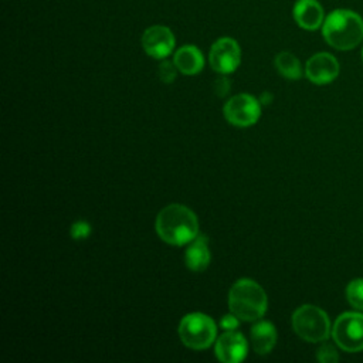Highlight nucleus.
<instances>
[{"mask_svg": "<svg viewBox=\"0 0 363 363\" xmlns=\"http://www.w3.org/2000/svg\"><path fill=\"white\" fill-rule=\"evenodd\" d=\"M275 67L278 72L288 79H299L302 77V67L299 60L288 51H282L275 57Z\"/></svg>", "mask_w": 363, "mask_h": 363, "instance_id": "nucleus-16", "label": "nucleus"}, {"mask_svg": "<svg viewBox=\"0 0 363 363\" xmlns=\"http://www.w3.org/2000/svg\"><path fill=\"white\" fill-rule=\"evenodd\" d=\"M155 228L164 242L172 245H184L197 237L199 221L193 210L174 203L159 211Z\"/></svg>", "mask_w": 363, "mask_h": 363, "instance_id": "nucleus-1", "label": "nucleus"}, {"mask_svg": "<svg viewBox=\"0 0 363 363\" xmlns=\"http://www.w3.org/2000/svg\"><path fill=\"white\" fill-rule=\"evenodd\" d=\"M248 343L245 337L235 330H225L216 340V356L223 363H240L245 359Z\"/></svg>", "mask_w": 363, "mask_h": 363, "instance_id": "nucleus-11", "label": "nucleus"}, {"mask_svg": "<svg viewBox=\"0 0 363 363\" xmlns=\"http://www.w3.org/2000/svg\"><path fill=\"white\" fill-rule=\"evenodd\" d=\"M208 61L211 68L218 74L234 72L241 61V50L234 38H218L210 48Z\"/></svg>", "mask_w": 363, "mask_h": 363, "instance_id": "nucleus-8", "label": "nucleus"}, {"mask_svg": "<svg viewBox=\"0 0 363 363\" xmlns=\"http://www.w3.org/2000/svg\"><path fill=\"white\" fill-rule=\"evenodd\" d=\"M214 89L218 96H225L230 92V81L224 77H220L214 82Z\"/></svg>", "mask_w": 363, "mask_h": 363, "instance_id": "nucleus-22", "label": "nucleus"}, {"mask_svg": "<svg viewBox=\"0 0 363 363\" xmlns=\"http://www.w3.org/2000/svg\"><path fill=\"white\" fill-rule=\"evenodd\" d=\"M89 233H91V225L86 221H75L69 230V234L74 240H84L89 235Z\"/></svg>", "mask_w": 363, "mask_h": 363, "instance_id": "nucleus-20", "label": "nucleus"}, {"mask_svg": "<svg viewBox=\"0 0 363 363\" xmlns=\"http://www.w3.org/2000/svg\"><path fill=\"white\" fill-rule=\"evenodd\" d=\"M292 14L296 24L308 31L318 30L325 21V11L318 0H298Z\"/></svg>", "mask_w": 363, "mask_h": 363, "instance_id": "nucleus-12", "label": "nucleus"}, {"mask_svg": "<svg viewBox=\"0 0 363 363\" xmlns=\"http://www.w3.org/2000/svg\"><path fill=\"white\" fill-rule=\"evenodd\" d=\"M238 323H240V319L234 313L224 315L220 319V328L224 329V330H234V329H237Z\"/></svg>", "mask_w": 363, "mask_h": 363, "instance_id": "nucleus-21", "label": "nucleus"}, {"mask_svg": "<svg viewBox=\"0 0 363 363\" xmlns=\"http://www.w3.org/2000/svg\"><path fill=\"white\" fill-rule=\"evenodd\" d=\"M346 299L357 311H363V279L356 278L346 286Z\"/></svg>", "mask_w": 363, "mask_h": 363, "instance_id": "nucleus-17", "label": "nucleus"}, {"mask_svg": "<svg viewBox=\"0 0 363 363\" xmlns=\"http://www.w3.org/2000/svg\"><path fill=\"white\" fill-rule=\"evenodd\" d=\"M305 75L316 85L329 84L339 75V62L329 52H318L306 61Z\"/></svg>", "mask_w": 363, "mask_h": 363, "instance_id": "nucleus-10", "label": "nucleus"}, {"mask_svg": "<svg viewBox=\"0 0 363 363\" xmlns=\"http://www.w3.org/2000/svg\"><path fill=\"white\" fill-rule=\"evenodd\" d=\"M173 62L182 74L194 75L203 69L204 58L196 45H183L174 52Z\"/></svg>", "mask_w": 363, "mask_h": 363, "instance_id": "nucleus-14", "label": "nucleus"}, {"mask_svg": "<svg viewBox=\"0 0 363 363\" xmlns=\"http://www.w3.org/2000/svg\"><path fill=\"white\" fill-rule=\"evenodd\" d=\"M142 47L147 55L163 60L174 48V35L166 26H152L142 35Z\"/></svg>", "mask_w": 363, "mask_h": 363, "instance_id": "nucleus-9", "label": "nucleus"}, {"mask_svg": "<svg viewBox=\"0 0 363 363\" xmlns=\"http://www.w3.org/2000/svg\"><path fill=\"white\" fill-rule=\"evenodd\" d=\"M223 113L231 125L247 128L259 119L261 102L250 94H238L224 104Z\"/></svg>", "mask_w": 363, "mask_h": 363, "instance_id": "nucleus-7", "label": "nucleus"}, {"mask_svg": "<svg viewBox=\"0 0 363 363\" xmlns=\"http://www.w3.org/2000/svg\"><path fill=\"white\" fill-rule=\"evenodd\" d=\"M294 332L311 343L325 342L332 333L330 322L325 311L315 305H302L292 313Z\"/></svg>", "mask_w": 363, "mask_h": 363, "instance_id": "nucleus-4", "label": "nucleus"}, {"mask_svg": "<svg viewBox=\"0 0 363 363\" xmlns=\"http://www.w3.org/2000/svg\"><path fill=\"white\" fill-rule=\"evenodd\" d=\"M177 330L182 343L196 350L207 349L213 345L217 336L216 322L201 312H193L183 316Z\"/></svg>", "mask_w": 363, "mask_h": 363, "instance_id": "nucleus-5", "label": "nucleus"}, {"mask_svg": "<svg viewBox=\"0 0 363 363\" xmlns=\"http://www.w3.org/2000/svg\"><path fill=\"white\" fill-rule=\"evenodd\" d=\"M316 359L320 363H336L339 360V354H337L336 349L332 345H322L318 349Z\"/></svg>", "mask_w": 363, "mask_h": 363, "instance_id": "nucleus-19", "label": "nucleus"}, {"mask_svg": "<svg viewBox=\"0 0 363 363\" xmlns=\"http://www.w3.org/2000/svg\"><path fill=\"white\" fill-rule=\"evenodd\" d=\"M362 60H363V48H362Z\"/></svg>", "mask_w": 363, "mask_h": 363, "instance_id": "nucleus-24", "label": "nucleus"}, {"mask_svg": "<svg viewBox=\"0 0 363 363\" xmlns=\"http://www.w3.org/2000/svg\"><path fill=\"white\" fill-rule=\"evenodd\" d=\"M322 35L339 51L353 50L363 40V18L353 10L336 9L325 17Z\"/></svg>", "mask_w": 363, "mask_h": 363, "instance_id": "nucleus-2", "label": "nucleus"}, {"mask_svg": "<svg viewBox=\"0 0 363 363\" xmlns=\"http://www.w3.org/2000/svg\"><path fill=\"white\" fill-rule=\"evenodd\" d=\"M272 101V95L269 92H262L259 96V102L261 104H269Z\"/></svg>", "mask_w": 363, "mask_h": 363, "instance_id": "nucleus-23", "label": "nucleus"}, {"mask_svg": "<svg viewBox=\"0 0 363 363\" xmlns=\"http://www.w3.org/2000/svg\"><path fill=\"white\" fill-rule=\"evenodd\" d=\"M268 299L259 284L250 278L235 281L228 292V306L240 320L254 322L264 316Z\"/></svg>", "mask_w": 363, "mask_h": 363, "instance_id": "nucleus-3", "label": "nucleus"}, {"mask_svg": "<svg viewBox=\"0 0 363 363\" xmlns=\"http://www.w3.org/2000/svg\"><path fill=\"white\" fill-rule=\"evenodd\" d=\"M177 67L174 62L172 61H162L159 64V69H157V74H159V78L166 82V84H170L176 79V75H177Z\"/></svg>", "mask_w": 363, "mask_h": 363, "instance_id": "nucleus-18", "label": "nucleus"}, {"mask_svg": "<svg viewBox=\"0 0 363 363\" xmlns=\"http://www.w3.org/2000/svg\"><path fill=\"white\" fill-rule=\"evenodd\" d=\"M184 252V262L186 267L193 272L204 271L211 259V254L208 250V240L204 234H197V237L189 242Z\"/></svg>", "mask_w": 363, "mask_h": 363, "instance_id": "nucleus-13", "label": "nucleus"}, {"mask_svg": "<svg viewBox=\"0 0 363 363\" xmlns=\"http://www.w3.org/2000/svg\"><path fill=\"white\" fill-rule=\"evenodd\" d=\"M332 337L335 343L345 352L363 350V313L345 312L332 328Z\"/></svg>", "mask_w": 363, "mask_h": 363, "instance_id": "nucleus-6", "label": "nucleus"}, {"mask_svg": "<svg viewBox=\"0 0 363 363\" xmlns=\"http://www.w3.org/2000/svg\"><path fill=\"white\" fill-rule=\"evenodd\" d=\"M275 343L277 330L271 322L261 320L251 328V345L255 353L267 354L274 349Z\"/></svg>", "mask_w": 363, "mask_h": 363, "instance_id": "nucleus-15", "label": "nucleus"}]
</instances>
